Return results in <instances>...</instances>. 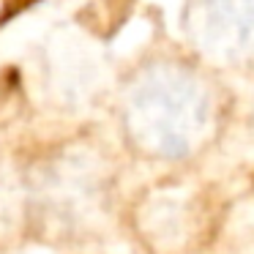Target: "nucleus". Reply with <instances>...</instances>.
Returning <instances> with one entry per match:
<instances>
[{
    "mask_svg": "<svg viewBox=\"0 0 254 254\" xmlns=\"http://www.w3.org/2000/svg\"><path fill=\"white\" fill-rule=\"evenodd\" d=\"M221 210L194 191H148L123 216V232L134 254H208L213 249Z\"/></svg>",
    "mask_w": 254,
    "mask_h": 254,
    "instance_id": "nucleus-1",
    "label": "nucleus"
},
{
    "mask_svg": "<svg viewBox=\"0 0 254 254\" xmlns=\"http://www.w3.org/2000/svg\"><path fill=\"white\" fill-rule=\"evenodd\" d=\"M82 254H104V252H82Z\"/></svg>",
    "mask_w": 254,
    "mask_h": 254,
    "instance_id": "nucleus-2",
    "label": "nucleus"
}]
</instances>
